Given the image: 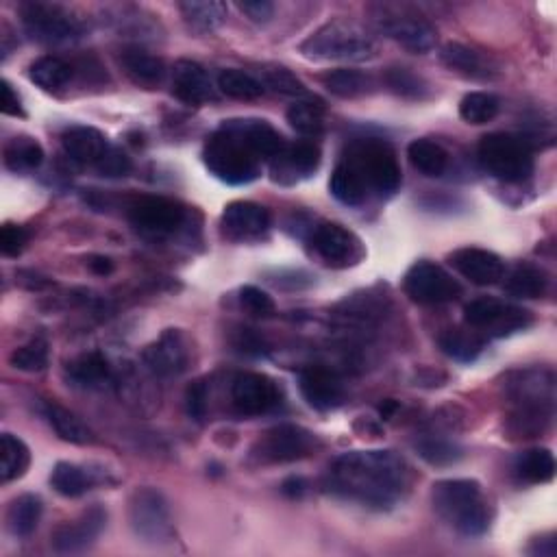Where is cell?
I'll use <instances>...</instances> for the list:
<instances>
[{"label": "cell", "instance_id": "41", "mask_svg": "<svg viewBox=\"0 0 557 557\" xmlns=\"http://www.w3.org/2000/svg\"><path fill=\"white\" fill-rule=\"evenodd\" d=\"M440 349L455 362H475L479 353L484 351V340L475 331L466 329H449L440 336Z\"/></svg>", "mask_w": 557, "mask_h": 557}, {"label": "cell", "instance_id": "47", "mask_svg": "<svg viewBox=\"0 0 557 557\" xmlns=\"http://www.w3.org/2000/svg\"><path fill=\"white\" fill-rule=\"evenodd\" d=\"M11 366L22 373H40L48 366V344L44 338H33L31 342L18 346L11 353Z\"/></svg>", "mask_w": 557, "mask_h": 557}, {"label": "cell", "instance_id": "36", "mask_svg": "<svg viewBox=\"0 0 557 557\" xmlns=\"http://www.w3.org/2000/svg\"><path fill=\"white\" fill-rule=\"evenodd\" d=\"M179 11L192 31L212 33L225 24L229 9L225 3H218V0H205V3L190 0V3H181Z\"/></svg>", "mask_w": 557, "mask_h": 557}, {"label": "cell", "instance_id": "6", "mask_svg": "<svg viewBox=\"0 0 557 557\" xmlns=\"http://www.w3.org/2000/svg\"><path fill=\"white\" fill-rule=\"evenodd\" d=\"M479 162L492 177L521 183L534 172V151L525 138L512 133H490L479 142Z\"/></svg>", "mask_w": 557, "mask_h": 557}, {"label": "cell", "instance_id": "21", "mask_svg": "<svg viewBox=\"0 0 557 557\" xmlns=\"http://www.w3.org/2000/svg\"><path fill=\"white\" fill-rule=\"evenodd\" d=\"M320 148L314 142H296L286 144V148L275 157L272 164V179L279 183H296L301 179L312 177L320 166Z\"/></svg>", "mask_w": 557, "mask_h": 557}, {"label": "cell", "instance_id": "3", "mask_svg": "<svg viewBox=\"0 0 557 557\" xmlns=\"http://www.w3.org/2000/svg\"><path fill=\"white\" fill-rule=\"evenodd\" d=\"M433 510L462 536H484L490 527V505L475 479H444L433 484Z\"/></svg>", "mask_w": 557, "mask_h": 557}, {"label": "cell", "instance_id": "37", "mask_svg": "<svg viewBox=\"0 0 557 557\" xmlns=\"http://www.w3.org/2000/svg\"><path fill=\"white\" fill-rule=\"evenodd\" d=\"M72 74L74 68L68 64V61L53 55L40 57L37 61H33L29 68V79L37 85V88H42L46 92H57L61 88H66V85L72 81Z\"/></svg>", "mask_w": 557, "mask_h": 557}, {"label": "cell", "instance_id": "20", "mask_svg": "<svg viewBox=\"0 0 557 557\" xmlns=\"http://www.w3.org/2000/svg\"><path fill=\"white\" fill-rule=\"evenodd\" d=\"M451 266L460 272L464 279H468L475 286H494L505 275L503 259L486 249H477V246H466V249H457L449 257Z\"/></svg>", "mask_w": 557, "mask_h": 557}, {"label": "cell", "instance_id": "58", "mask_svg": "<svg viewBox=\"0 0 557 557\" xmlns=\"http://www.w3.org/2000/svg\"><path fill=\"white\" fill-rule=\"evenodd\" d=\"M396 407H399V405H396L394 401H386V403H383V405L379 407V412H381V416H383V418H390V416H392V412L396 410Z\"/></svg>", "mask_w": 557, "mask_h": 557}, {"label": "cell", "instance_id": "45", "mask_svg": "<svg viewBox=\"0 0 557 557\" xmlns=\"http://www.w3.org/2000/svg\"><path fill=\"white\" fill-rule=\"evenodd\" d=\"M288 122L290 127L305 135V138H318L325 131V111L320 105H314L312 101H296L288 109Z\"/></svg>", "mask_w": 557, "mask_h": 557}, {"label": "cell", "instance_id": "16", "mask_svg": "<svg viewBox=\"0 0 557 557\" xmlns=\"http://www.w3.org/2000/svg\"><path fill=\"white\" fill-rule=\"evenodd\" d=\"M231 399L240 414L259 416L281 405V390L275 381L262 373H240L233 379Z\"/></svg>", "mask_w": 557, "mask_h": 557}, {"label": "cell", "instance_id": "43", "mask_svg": "<svg viewBox=\"0 0 557 557\" xmlns=\"http://www.w3.org/2000/svg\"><path fill=\"white\" fill-rule=\"evenodd\" d=\"M501 103L490 92H470L462 98L460 116L468 125H488L499 116Z\"/></svg>", "mask_w": 557, "mask_h": 557}, {"label": "cell", "instance_id": "42", "mask_svg": "<svg viewBox=\"0 0 557 557\" xmlns=\"http://www.w3.org/2000/svg\"><path fill=\"white\" fill-rule=\"evenodd\" d=\"M218 88L225 96L235 98V101H257V98H262L266 92L264 83L257 81L253 74L235 68L220 72Z\"/></svg>", "mask_w": 557, "mask_h": 557}, {"label": "cell", "instance_id": "26", "mask_svg": "<svg viewBox=\"0 0 557 557\" xmlns=\"http://www.w3.org/2000/svg\"><path fill=\"white\" fill-rule=\"evenodd\" d=\"M225 125L238 133L259 159H275L286 148L281 133L275 127H270L266 120H227Z\"/></svg>", "mask_w": 557, "mask_h": 557}, {"label": "cell", "instance_id": "28", "mask_svg": "<svg viewBox=\"0 0 557 557\" xmlns=\"http://www.w3.org/2000/svg\"><path fill=\"white\" fill-rule=\"evenodd\" d=\"M329 190L346 207H360L368 201V196H370V190H368L366 181L362 179L360 170H357L351 159H346L344 155L340 159V164L336 166V170H333Z\"/></svg>", "mask_w": 557, "mask_h": 557}, {"label": "cell", "instance_id": "14", "mask_svg": "<svg viewBox=\"0 0 557 557\" xmlns=\"http://www.w3.org/2000/svg\"><path fill=\"white\" fill-rule=\"evenodd\" d=\"M377 27L392 42L401 44L405 51L418 55L429 53L438 42V31L427 20L416 14H405V11L383 9L377 16Z\"/></svg>", "mask_w": 557, "mask_h": 557}, {"label": "cell", "instance_id": "54", "mask_svg": "<svg viewBox=\"0 0 557 557\" xmlns=\"http://www.w3.org/2000/svg\"><path fill=\"white\" fill-rule=\"evenodd\" d=\"M3 96H0V109H3V114L5 116H14V118H18V116H24V109H22V103H20V96H18V92L11 88V83L5 79L3 83Z\"/></svg>", "mask_w": 557, "mask_h": 557}, {"label": "cell", "instance_id": "55", "mask_svg": "<svg viewBox=\"0 0 557 557\" xmlns=\"http://www.w3.org/2000/svg\"><path fill=\"white\" fill-rule=\"evenodd\" d=\"M235 346L246 355H262L264 353V340L257 336L253 329H240Z\"/></svg>", "mask_w": 557, "mask_h": 557}, {"label": "cell", "instance_id": "15", "mask_svg": "<svg viewBox=\"0 0 557 557\" xmlns=\"http://www.w3.org/2000/svg\"><path fill=\"white\" fill-rule=\"evenodd\" d=\"M133 227L148 235H170L185 222V207L166 196H144L129 207Z\"/></svg>", "mask_w": 557, "mask_h": 557}, {"label": "cell", "instance_id": "11", "mask_svg": "<svg viewBox=\"0 0 557 557\" xmlns=\"http://www.w3.org/2000/svg\"><path fill=\"white\" fill-rule=\"evenodd\" d=\"M403 288L407 296L420 305L451 303L462 294V286L457 279L433 262H416L407 270Z\"/></svg>", "mask_w": 557, "mask_h": 557}, {"label": "cell", "instance_id": "5", "mask_svg": "<svg viewBox=\"0 0 557 557\" xmlns=\"http://www.w3.org/2000/svg\"><path fill=\"white\" fill-rule=\"evenodd\" d=\"M205 166L212 175L229 185H246L259 177V159L251 146L238 133L222 125L212 138L207 140L203 151Z\"/></svg>", "mask_w": 557, "mask_h": 557}, {"label": "cell", "instance_id": "13", "mask_svg": "<svg viewBox=\"0 0 557 557\" xmlns=\"http://www.w3.org/2000/svg\"><path fill=\"white\" fill-rule=\"evenodd\" d=\"M312 246L316 255L331 268L355 266L366 255L362 240L338 222H320L312 229Z\"/></svg>", "mask_w": 557, "mask_h": 557}, {"label": "cell", "instance_id": "19", "mask_svg": "<svg viewBox=\"0 0 557 557\" xmlns=\"http://www.w3.org/2000/svg\"><path fill=\"white\" fill-rule=\"evenodd\" d=\"M107 525V512L101 505L85 510L77 521L66 523L53 531V549L57 553H81L96 542Z\"/></svg>", "mask_w": 557, "mask_h": 557}, {"label": "cell", "instance_id": "2", "mask_svg": "<svg viewBox=\"0 0 557 557\" xmlns=\"http://www.w3.org/2000/svg\"><path fill=\"white\" fill-rule=\"evenodd\" d=\"M512 403L510 431L518 438H534L549 427L555 405V379L551 370L527 368L505 383Z\"/></svg>", "mask_w": 557, "mask_h": 557}, {"label": "cell", "instance_id": "57", "mask_svg": "<svg viewBox=\"0 0 557 557\" xmlns=\"http://www.w3.org/2000/svg\"><path fill=\"white\" fill-rule=\"evenodd\" d=\"M88 268L94 272V275L105 277L111 270H114V262H111V259L105 255H94L88 259Z\"/></svg>", "mask_w": 557, "mask_h": 557}, {"label": "cell", "instance_id": "52", "mask_svg": "<svg viewBox=\"0 0 557 557\" xmlns=\"http://www.w3.org/2000/svg\"><path fill=\"white\" fill-rule=\"evenodd\" d=\"M185 401H188V414L194 420H203L207 414V386L205 381H194L185 392Z\"/></svg>", "mask_w": 557, "mask_h": 557}, {"label": "cell", "instance_id": "53", "mask_svg": "<svg viewBox=\"0 0 557 557\" xmlns=\"http://www.w3.org/2000/svg\"><path fill=\"white\" fill-rule=\"evenodd\" d=\"M238 9L251 22L257 24H266L275 16V5L268 3V0H246V3H238Z\"/></svg>", "mask_w": 557, "mask_h": 557}, {"label": "cell", "instance_id": "56", "mask_svg": "<svg viewBox=\"0 0 557 557\" xmlns=\"http://www.w3.org/2000/svg\"><path fill=\"white\" fill-rule=\"evenodd\" d=\"M281 492L286 494L288 499H301L303 494L307 492V481L301 479V477H290V479L283 481Z\"/></svg>", "mask_w": 557, "mask_h": 557}, {"label": "cell", "instance_id": "34", "mask_svg": "<svg viewBox=\"0 0 557 557\" xmlns=\"http://www.w3.org/2000/svg\"><path fill=\"white\" fill-rule=\"evenodd\" d=\"M407 157L410 164L425 177H442L449 168V153L444 146L433 140H414L407 146Z\"/></svg>", "mask_w": 557, "mask_h": 557}, {"label": "cell", "instance_id": "24", "mask_svg": "<svg viewBox=\"0 0 557 557\" xmlns=\"http://www.w3.org/2000/svg\"><path fill=\"white\" fill-rule=\"evenodd\" d=\"M440 61L449 70L473 81H490L499 74L497 66H494L486 55H481L475 48L457 42H449L440 48Z\"/></svg>", "mask_w": 557, "mask_h": 557}, {"label": "cell", "instance_id": "33", "mask_svg": "<svg viewBox=\"0 0 557 557\" xmlns=\"http://www.w3.org/2000/svg\"><path fill=\"white\" fill-rule=\"evenodd\" d=\"M3 157H5V166L11 172L22 175V172H31L42 166L44 148L35 138H31V135H16V138H11L7 142Z\"/></svg>", "mask_w": 557, "mask_h": 557}, {"label": "cell", "instance_id": "22", "mask_svg": "<svg viewBox=\"0 0 557 557\" xmlns=\"http://www.w3.org/2000/svg\"><path fill=\"white\" fill-rule=\"evenodd\" d=\"M172 94L185 105H205L216 98V90L207 70L190 59H181L172 68Z\"/></svg>", "mask_w": 557, "mask_h": 557}, {"label": "cell", "instance_id": "12", "mask_svg": "<svg viewBox=\"0 0 557 557\" xmlns=\"http://www.w3.org/2000/svg\"><path fill=\"white\" fill-rule=\"evenodd\" d=\"M318 447L320 442L309 429L299 425H279L264 433L262 440L257 442L255 453L262 462L286 464L305 460Z\"/></svg>", "mask_w": 557, "mask_h": 557}, {"label": "cell", "instance_id": "7", "mask_svg": "<svg viewBox=\"0 0 557 557\" xmlns=\"http://www.w3.org/2000/svg\"><path fill=\"white\" fill-rule=\"evenodd\" d=\"M353 166L360 170L370 194H394L401 185V166L394 148L379 138H364L353 142L344 153Z\"/></svg>", "mask_w": 557, "mask_h": 557}, {"label": "cell", "instance_id": "48", "mask_svg": "<svg viewBox=\"0 0 557 557\" xmlns=\"http://www.w3.org/2000/svg\"><path fill=\"white\" fill-rule=\"evenodd\" d=\"M264 85H268V88H272L283 96H294V98L309 96L301 79H296V74H292L288 68H281V66L264 70Z\"/></svg>", "mask_w": 557, "mask_h": 557}, {"label": "cell", "instance_id": "39", "mask_svg": "<svg viewBox=\"0 0 557 557\" xmlns=\"http://www.w3.org/2000/svg\"><path fill=\"white\" fill-rule=\"evenodd\" d=\"M514 470L525 484H547L555 475V457L549 449H527L516 457Z\"/></svg>", "mask_w": 557, "mask_h": 557}, {"label": "cell", "instance_id": "27", "mask_svg": "<svg viewBox=\"0 0 557 557\" xmlns=\"http://www.w3.org/2000/svg\"><path fill=\"white\" fill-rule=\"evenodd\" d=\"M61 146H64L66 155L81 166L94 164L105 155L109 142L105 135L94 127H72L61 135Z\"/></svg>", "mask_w": 557, "mask_h": 557}, {"label": "cell", "instance_id": "10", "mask_svg": "<svg viewBox=\"0 0 557 557\" xmlns=\"http://www.w3.org/2000/svg\"><path fill=\"white\" fill-rule=\"evenodd\" d=\"M464 320L470 329L486 331L492 338L512 336L531 325V314L523 307L497 299H475L466 303Z\"/></svg>", "mask_w": 557, "mask_h": 557}, {"label": "cell", "instance_id": "31", "mask_svg": "<svg viewBox=\"0 0 557 557\" xmlns=\"http://www.w3.org/2000/svg\"><path fill=\"white\" fill-rule=\"evenodd\" d=\"M44 414L61 440H66L70 444H79V447H85V444L94 442L90 427L85 425L77 414H72L59 403H46Z\"/></svg>", "mask_w": 557, "mask_h": 557}, {"label": "cell", "instance_id": "18", "mask_svg": "<svg viewBox=\"0 0 557 557\" xmlns=\"http://www.w3.org/2000/svg\"><path fill=\"white\" fill-rule=\"evenodd\" d=\"M220 227L222 235L231 242H253L270 229V214L266 207L257 203L235 201L222 212Z\"/></svg>", "mask_w": 557, "mask_h": 557}, {"label": "cell", "instance_id": "29", "mask_svg": "<svg viewBox=\"0 0 557 557\" xmlns=\"http://www.w3.org/2000/svg\"><path fill=\"white\" fill-rule=\"evenodd\" d=\"M325 88L338 98H362L370 96L377 90V81L373 74H366L360 70H333L323 77Z\"/></svg>", "mask_w": 557, "mask_h": 557}, {"label": "cell", "instance_id": "1", "mask_svg": "<svg viewBox=\"0 0 557 557\" xmlns=\"http://www.w3.org/2000/svg\"><path fill=\"white\" fill-rule=\"evenodd\" d=\"M327 488L375 510H390L410 488V468L394 451H353L331 464Z\"/></svg>", "mask_w": 557, "mask_h": 557}, {"label": "cell", "instance_id": "50", "mask_svg": "<svg viewBox=\"0 0 557 557\" xmlns=\"http://www.w3.org/2000/svg\"><path fill=\"white\" fill-rule=\"evenodd\" d=\"M240 303L251 316L268 318L277 312V305L272 301V296L255 286H244L240 290Z\"/></svg>", "mask_w": 557, "mask_h": 557}, {"label": "cell", "instance_id": "46", "mask_svg": "<svg viewBox=\"0 0 557 557\" xmlns=\"http://www.w3.org/2000/svg\"><path fill=\"white\" fill-rule=\"evenodd\" d=\"M416 451L431 466H451L462 460V449L447 438H423L416 442Z\"/></svg>", "mask_w": 557, "mask_h": 557}, {"label": "cell", "instance_id": "35", "mask_svg": "<svg viewBox=\"0 0 557 557\" xmlns=\"http://www.w3.org/2000/svg\"><path fill=\"white\" fill-rule=\"evenodd\" d=\"M31 451L14 433L0 436V479L3 484L20 479L29 470Z\"/></svg>", "mask_w": 557, "mask_h": 557}, {"label": "cell", "instance_id": "30", "mask_svg": "<svg viewBox=\"0 0 557 557\" xmlns=\"http://www.w3.org/2000/svg\"><path fill=\"white\" fill-rule=\"evenodd\" d=\"M44 505L35 494H22L14 499L7 510V527L16 538H29L42 521Z\"/></svg>", "mask_w": 557, "mask_h": 557}, {"label": "cell", "instance_id": "51", "mask_svg": "<svg viewBox=\"0 0 557 557\" xmlns=\"http://www.w3.org/2000/svg\"><path fill=\"white\" fill-rule=\"evenodd\" d=\"M29 244V233L18 225H5L0 229V251L5 257H18Z\"/></svg>", "mask_w": 557, "mask_h": 557}, {"label": "cell", "instance_id": "44", "mask_svg": "<svg viewBox=\"0 0 557 557\" xmlns=\"http://www.w3.org/2000/svg\"><path fill=\"white\" fill-rule=\"evenodd\" d=\"M383 83L388 85V90L396 96L405 98V101H425L429 96V85L423 77H418L410 68H390L383 77Z\"/></svg>", "mask_w": 557, "mask_h": 557}, {"label": "cell", "instance_id": "17", "mask_svg": "<svg viewBox=\"0 0 557 557\" xmlns=\"http://www.w3.org/2000/svg\"><path fill=\"white\" fill-rule=\"evenodd\" d=\"M142 360L157 377H177L190 362L188 340L179 329H166L153 344H148Z\"/></svg>", "mask_w": 557, "mask_h": 557}, {"label": "cell", "instance_id": "9", "mask_svg": "<svg viewBox=\"0 0 557 557\" xmlns=\"http://www.w3.org/2000/svg\"><path fill=\"white\" fill-rule=\"evenodd\" d=\"M22 27L42 44H66L81 35V24L68 9L48 3H29L20 9Z\"/></svg>", "mask_w": 557, "mask_h": 557}, {"label": "cell", "instance_id": "49", "mask_svg": "<svg viewBox=\"0 0 557 557\" xmlns=\"http://www.w3.org/2000/svg\"><path fill=\"white\" fill-rule=\"evenodd\" d=\"M96 170L101 177L107 179H120L127 177L131 172V157L118 146H111L105 151V155L96 162Z\"/></svg>", "mask_w": 557, "mask_h": 557}, {"label": "cell", "instance_id": "32", "mask_svg": "<svg viewBox=\"0 0 557 557\" xmlns=\"http://www.w3.org/2000/svg\"><path fill=\"white\" fill-rule=\"evenodd\" d=\"M549 290L547 272L538 266L521 264L505 277V292L516 299H540Z\"/></svg>", "mask_w": 557, "mask_h": 557}, {"label": "cell", "instance_id": "40", "mask_svg": "<svg viewBox=\"0 0 557 557\" xmlns=\"http://www.w3.org/2000/svg\"><path fill=\"white\" fill-rule=\"evenodd\" d=\"M51 484H53L55 492L61 494V497L77 499V497H81V494H85L92 488L94 479L90 475V470H85L83 466L70 464V462H59L53 468Z\"/></svg>", "mask_w": 557, "mask_h": 557}, {"label": "cell", "instance_id": "38", "mask_svg": "<svg viewBox=\"0 0 557 557\" xmlns=\"http://www.w3.org/2000/svg\"><path fill=\"white\" fill-rule=\"evenodd\" d=\"M68 377L83 388H101L111 379L109 362L101 353H83L66 366Z\"/></svg>", "mask_w": 557, "mask_h": 557}, {"label": "cell", "instance_id": "8", "mask_svg": "<svg viewBox=\"0 0 557 557\" xmlns=\"http://www.w3.org/2000/svg\"><path fill=\"white\" fill-rule=\"evenodd\" d=\"M129 525L142 542L162 547L175 538V521L166 497L155 488H138L129 499Z\"/></svg>", "mask_w": 557, "mask_h": 557}, {"label": "cell", "instance_id": "4", "mask_svg": "<svg viewBox=\"0 0 557 557\" xmlns=\"http://www.w3.org/2000/svg\"><path fill=\"white\" fill-rule=\"evenodd\" d=\"M307 59L316 61H349L360 64L377 55V42L364 27L349 20H331L314 31L299 46Z\"/></svg>", "mask_w": 557, "mask_h": 557}, {"label": "cell", "instance_id": "25", "mask_svg": "<svg viewBox=\"0 0 557 557\" xmlns=\"http://www.w3.org/2000/svg\"><path fill=\"white\" fill-rule=\"evenodd\" d=\"M120 66L127 77L144 90H157L168 74L164 59L144 48H125L120 55Z\"/></svg>", "mask_w": 557, "mask_h": 557}, {"label": "cell", "instance_id": "23", "mask_svg": "<svg viewBox=\"0 0 557 557\" xmlns=\"http://www.w3.org/2000/svg\"><path fill=\"white\" fill-rule=\"evenodd\" d=\"M301 394L309 407L329 412L342 405L344 386L340 377L327 368H307L301 373Z\"/></svg>", "mask_w": 557, "mask_h": 557}]
</instances>
